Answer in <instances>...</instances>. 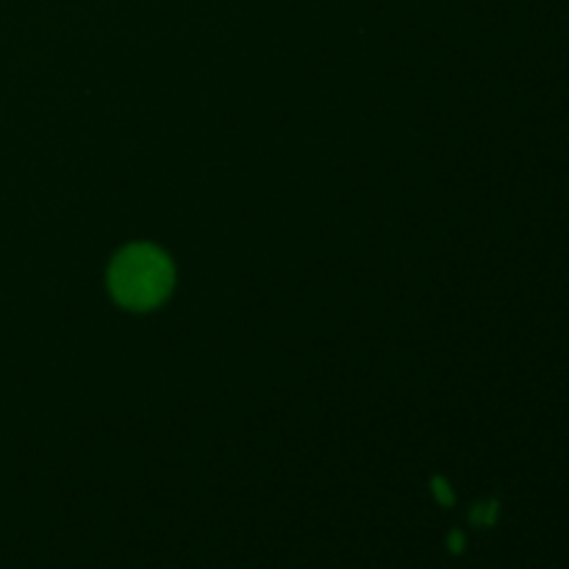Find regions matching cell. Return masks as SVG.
I'll return each instance as SVG.
<instances>
[{"instance_id": "1", "label": "cell", "mask_w": 569, "mask_h": 569, "mask_svg": "<svg viewBox=\"0 0 569 569\" xmlns=\"http://www.w3.org/2000/svg\"><path fill=\"white\" fill-rule=\"evenodd\" d=\"M111 292L128 309H150L161 303L172 287V267L156 248L137 244L120 253L111 264Z\"/></svg>"}]
</instances>
